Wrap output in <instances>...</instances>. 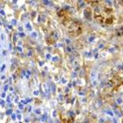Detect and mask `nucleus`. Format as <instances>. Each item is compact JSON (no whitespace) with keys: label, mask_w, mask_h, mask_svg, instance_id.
<instances>
[{"label":"nucleus","mask_w":123,"mask_h":123,"mask_svg":"<svg viewBox=\"0 0 123 123\" xmlns=\"http://www.w3.org/2000/svg\"><path fill=\"white\" fill-rule=\"evenodd\" d=\"M94 17L101 24L107 26L113 24L115 18L113 9L99 3L97 4V6L94 9Z\"/></svg>","instance_id":"1"}]
</instances>
